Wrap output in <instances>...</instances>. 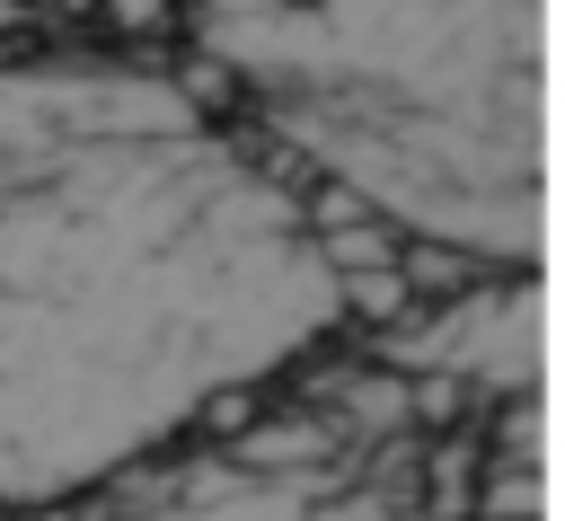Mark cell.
Returning <instances> with one entry per match:
<instances>
[{
	"label": "cell",
	"instance_id": "obj_1",
	"mask_svg": "<svg viewBox=\"0 0 565 521\" xmlns=\"http://www.w3.org/2000/svg\"><path fill=\"white\" fill-rule=\"evenodd\" d=\"M344 318L282 177L177 79L0 71V503H53Z\"/></svg>",
	"mask_w": 565,
	"mask_h": 521
},
{
	"label": "cell",
	"instance_id": "obj_2",
	"mask_svg": "<svg viewBox=\"0 0 565 521\" xmlns=\"http://www.w3.org/2000/svg\"><path fill=\"white\" fill-rule=\"evenodd\" d=\"M539 18L547 0H203L194 44L371 221L539 274Z\"/></svg>",
	"mask_w": 565,
	"mask_h": 521
},
{
	"label": "cell",
	"instance_id": "obj_3",
	"mask_svg": "<svg viewBox=\"0 0 565 521\" xmlns=\"http://www.w3.org/2000/svg\"><path fill=\"white\" fill-rule=\"evenodd\" d=\"M380 353L397 371H441V380H468V389H521L530 397L539 371H547V283L512 274V283L459 291L433 318H397L380 336Z\"/></svg>",
	"mask_w": 565,
	"mask_h": 521
}]
</instances>
